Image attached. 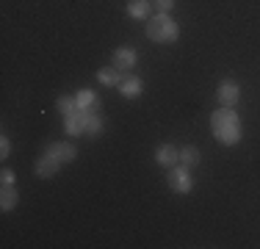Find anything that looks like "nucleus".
I'll use <instances>...</instances> for the list:
<instances>
[{"label": "nucleus", "mask_w": 260, "mask_h": 249, "mask_svg": "<svg viewBox=\"0 0 260 249\" xmlns=\"http://www.w3.org/2000/svg\"><path fill=\"white\" fill-rule=\"evenodd\" d=\"M210 128H213V136L221 141V144L233 147L241 141V119L235 111H230L227 105H221L219 111H213L210 116Z\"/></svg>", "instance_id": "obj_1"}, {"label": "nucleus", "mask_w": 260, "mask_h": 249, "mask_svg": "<svg viewBox=\"0 0 260 249\" xmlns=\"http://www.w3.org/2000/svg\"><path fill=\"white\" fill-rule=\"evenodd\" d=\"M147 36L152 42H158V45H169V42H177L180 28H177V22L169 14H158L147 22Z\"/></svg>", "instance_id": "obj_2"}, {"label": "nucleus", "mask_w": 260, "mask_h": 249, "mask_svg": "<svg viewBox=\"0 0 260 249\" xmlns=\"http://www.w3.org/2000/svg\"><path fill=\"white\" fill-rule=\"evenodd\" d=\"M169 189L177 191V194H188L194 189V180L188 174V166H177V169L169 172Z\"/></svg>", "instance_id": "obj_3"}, {"label": "nucleus", "mask_w": 260, "mask_h": 249, "mask_svg": "<svg viewBox=\"0 0 260 249\" xmlns=\"http://www.w3.org/2000/svg\"><path fill=\"white\" fill-rule=\"evenodd\" d=\"M47 155L55 158L58 164H70V161H75L78 149H75V144H70V141H53V144L47 147Z\"/></svg>", "instance_id": "obj_4"}, {"label": "nucleus", "mask_w": 260, "mask_h": 249, "mask_svg": "<svg viewBox=\"0 0 260 249\" xmlns=\"http://www.w3.org/2000/svg\"><path fill=\"white\" fill-rule=\"evenodd\" d=\"M86 116H89V111H83V108L72 111L70 116H64V130L70 136H83L86 133Z\"/></svg>", "instance_id": "obj_5"}, {"label": "nucleus", "mask_w": 260, "mask_h": 249, "mask_svg": "<svg viewBox=\"0 0 260 249\" xmlns=\"http://www.w3.org/2000/svg\"><path fill=\"white\" fill-rule=\"evenodd\" d=\"M238 100H241V86L235 83V80H221L219 83V103L227 105V108H233Z\"/></svg>", "instance_id": "obj_6"}, {"label": "nucleus", "mask_w": 260, "mask_h": 249, "mask_svg": "<svg viewBox=\"0 0 260 249\" xmlns=\"http://www.w3.org/2000/svg\"><path fill=\"white\" fill-rule=\"evenodd\" d=\"M111 67H116L119 72H130L136 67V50H130V47H119L114 53V64Z\"/></svg>", "instance_id": "obj_7"}, {"label": "nucleus", "mask_w": 260, "mask_h": 249, "mask_svg": "<svg viewBox=\"0 0 260 249\" xmlns=\"http://www.w3.org/2000/svg\"><path fill=\"white\" fill-rule=\"evenodd\" d=\"M141 89H144V80L139 78V75H127V78H122V83H119V91H122V97H139L141 95Z\"/></svg>", "instance_id": "obj_8"}, {"label": "nucleus", "mask_w": 260, "mask_h": 249, "mask_svg": "<svg viewBox=\"0 0 260 249\" xmlns=\"http://www.w3.org/2000/svg\"><path fill=\"white\" fill-rule=\"evenodd\" d=\"M58 161H55V158H50V155H42V158L39 161H36V166H34V169H36V177H53V174L55 172H58Z\"/></svg>", "instance_id": "obj_9"}, {"label": "nucleus", "mask_w": 260, "mask_h": 249, "mask_svg": "<svg viewBox=\"0 0 260 249\" xmlns=\"http://www.w3.org/2000/svg\"><path fill=\"white\" fill-rule=\"evenodd\" d=\"M155 161H158L160 166H175L177 161H180V152H177L172 144H160L158 152H155Z\"/></svg>", "instance_id": "obj_10"}, {"label": "nucleus", "mask_w": 260, "mask_h": 249, "mask_svg": "<svg viewBox=\"0 0 260 249\" xmlns=\"http://www.w3.org/2000/svg\"><path fill=\"white\" fill-rule=\"evenodd\" d=\"M75 103H78V108H83V111L100 108V100H97V95L91 89H80L78 95H75Z\"/></svg>", "instance_id": "obj_11"}, {"label": "nucleus", "mask_w": 260, "mask_h": 249, "mask_svg": "<svg viewBox=\"0 0 260 249\" xmlns=\"http://www.w3.org/2000/svg\"><path fill=\"white\" fill-rule=\"evenodd\" d=\"M97 80L105 83V86H119L122 83V72L116 70V67H105V70L97 72Z\"/></svg>", "instance_id": "obj_12"}, {"label": "nucleus", "mask_w": 260, "mask_h": 249, "mask_svg": "<svg viewBox=\"0 0 260 249\" xmlns=\"http://www.w3.org/2000/svg\"><path fill=\"white\" fill-rule=\"evenodd\" d=\"M127 14L136 17V20H147L150 17V0H133L127 6Z\"/></svg>", "instance_id": "obj_13"}, {"label": "nucleus", "mask_w": 260, "mask_h": 249, "mask_svg": "<svg viewBox=\"0 0 260 249\" xmlns=\"http://www.w3.org/2000/svg\"><path fill=\"white\" fill-rule=\"evenodd\" d=\"M14 205H17V189H14V183H9V185H3V194H0V208L11 210Z\"/></svg>", "instance_id": "obj_14"}, {"label": "nucleus", "mask_w": 260, "mask_h": 249, "mask_svg": "<svg viewBox=\"0 0 260 249\" xmlns=\"http://www.w3.org/2000/svg\"><path fill=\"white\" fill-rule=\"evenodd\" d=\"M103 130V119L97 114V108H89V116H86V133L89 136H97Z\"/></svg>", "instance_id": "obj_15"}, {"label": "nucleus", "mask_w": 260, "mask_h": 249, "mask_svg": "<svg viewBox=\"0 0 260 249\" xmlns=\"http://www.w3.org/2000/svg\"><path fill=\"white\" fill-rule=\"evenodd\" d=\"M180 164L188 166V169H191V166H197V164H200V149H197V147H183L180 149Z\"/></svg>", "instance_id": "obj_16"}, {"label": "nucleus", "mask_w": 260, "mask_h": 249, "mask_svg": "<svg viewBox=\"0 0 260 249\" xmlns=\"http://www.w3.org/2000/svg\"><path fill=\"white\" fill-rule=\"evenodd\" d=\"M55 108H58L61 116H70L72 111H78V103H75V97H58L55 100Z\"/></svg>", "instance_id": "obj_17"}, {"label": "nucleus", "mask_w": 260, "mask_h": 249, "mask_svg": "<svg viewBox=\"0 0 260 249\" xmlns=\"http://www.w3.org/2000/svg\"><path fill=\"white\" fill-rule=\"evenodd\" d=\"M152 6H155V9L160 11V14H169L172 9H175V0H150Z\"/></svg>", "instance_id": "obj_18"}, {"label": "nucleus", "mask_w": 260, "mask_h": 249, "mask_svg": "<svg viewBox=\"0 0 260 249\" xmlns=\"http://www.w3.org/2000/svg\"><path fill=\"white\" fill-rule=\"evenodd\" d=\"M0 152H3L0 158H9V152H11V141L6 139V136H3V141H0Z\"/></svg>", "instance_id": "obj_19"}, {"label": "nucleus", "mask_w": 260, "mask_h": 249, "mask_svg": "<svg viewBox=\"0 0 260 249\" xmlns=\"http://www.w3.org/2000/svg\"><path fill=\"white\" fill-rule=\"evenodd\" d=\"M0 180H3V185L14 183V172H11V169H3V172H0Z\"/></svg>", "instance_id": "obj_20"}]
</instances>
